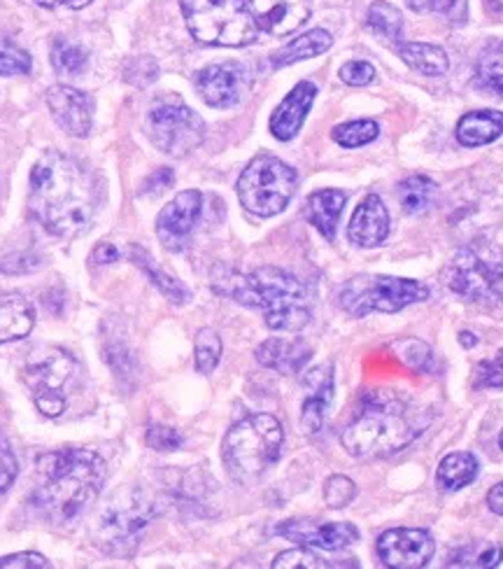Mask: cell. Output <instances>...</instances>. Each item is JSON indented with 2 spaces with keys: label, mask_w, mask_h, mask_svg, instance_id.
Returning <instances> with one entry per match:
<instances>
[{
  "label": "cell",
  "mask_w": 503,
  "mask_h": 569,
  "mask_svg": "<svg viewBox=\"0 0 503 569\" xmlns=\"http://www.w3.org/2000/svg\"><path fill=\"white\" fill-rule=\"evenodd\" d=\"M99 180L73 157L57 150L44 152L31 171L29 206L33 218L61 239L87 231L99 212Z\"/></svg>",
  "instance_id": "6da1fadb"
},
{
  "label": "cell",
  "mask_w": 503,
  "mask_h": 569,
  "mask_svg": "<svg viewBox=\"0 0 503 569\" xmlns=\"http://www.w3.org/2000/svg\"><path fill=\"white\" fill-rule=\"evenodd\" d=\"M108 462L89 448H61L44 453L36 465L31 502L57 523L78 518L101 495Z\"/></svg>",
  "instance_id": "7a4b0ae2"
},
{
  "label": "cell",
  "mask_w": 503,
  "mask_h": 569,
  "mask_svg": "<svg viewBox=\"0 0 503 569\" xmlns=\"http://www.w3.org/2000/svg\"><path fill=\"white\" fill-rule=\"evenodd\" d=\"M429 425V413L396 390H371L343 430V448L354 458H390L411 446Z\"/></svg>",
  "instance_id": "3957f363"
},
{
  "label": "cell",
  "mask_w": 503,
  "mask_h": 569,
  "mask_svg": "<svg viewBox=\"0 0 503 569\" xmlns=\"http://www.w3.org/2000/svg\"><path fill=\"white\" fill-rule=\"evenodd\" d=\"M214 290L233 301L256 308L273 331H301L310 322V299L305 284L275 267L250 273H231L214 280Z\"/></svg>",
  "instance_id": "277c9868"
},
{
  "label": "cell",
  "mask_w": 503,
  "mask_h": 569,
  "mask_svg": "<svg viewBox=\"0 0 503 569\" xmlns=\"http://www.w3.org/2000/svg\"><path fill=\"white\" fill-rule=\"evenodd\" d=\"M282 443L284 430L280 420L269 413H252L227 432L222 443L224 467L233 481L248 486L280 460Z\"/></svg>",
  "instance_id": "5b68a950"
},
{
  "label": "cell",
  "mask_w": 503,
  "mask_h": 569,
  "mask_svg": "<svg viewBox=\"0 0 503 569\" xmlns=\"http://www.w3.org/2000/svg\"><path fill=\"white\" fill-rule=\"evenodd\" d=\"M184 21L199 42L214 47H245L259 27L248 0H180Z\"/></svg>",
  "instance_id": "8992f818"
},
{
  "label": "cell",
  "mask_w": 503,
  "mask_h": 569,
  "mask_svg": "<svg viewBox=\"0 0 503 569\" xmlns=\"http://www.w3.org/2000/svg\"><path fill=\"white\" fill-rule=\"evenodd\" d=\"M445 282L469 301H503V248L487 241L464 246L447 262Z\"/></svg>",
  "instance_id": "52a82bcc"
},
{
  "label": "cell",
  "mask_w": 503,
  "mask_h": 569,
  "mask_svg": "<svg viewBox=\"0 0 503 569\" xmlns=\"http://www.w3.org/2000/svg\"><path fill=\"white\" fill-rule=\"evenodd\" d=\"M431 290L420 280L392 276H356L339 290V306L352 318L369 313H399L405 306L426 301Z\"/></svg>",
  "instance_id": "ba28073f"
},
{
  "label": "cell",
  "mask_w": 503,
  "mask_h": 569,
  "mask_svg": "<svg viewBox=\"0 0 503 569\" xmlns=\"http://www.w3.org/2000/svg\"><path fill=\"white\" fill-rule=\"evenodd\" d=\"M299 176L290 163L273 154L254 157L238 178V199L256 218H273L290 206Z\"/></svg>",
  "instance_id": "9c48e42d"
},
{
  "label": "cell",
  "mask_w": 503,
  "mask_h": 569,
  "mask_svg": "<svg viewBox=\"0 0 503 569\" xmlns=\"http://www.w3.org/2000/svg\"><path fill=\"white\" fill-rule=\"evenodd\" d=\"M159 513L157 500L142 488L119 490L99 518V543L110 556H131L138 547L140 532L145 530Z\"/></svg>",
  "instance_id": "30bf717a"
},
{
  "label": "cell",
  "mask_w": 503,
  "mask_h": 569,
  "mask_svg": "<svg viewBox=\"0 0 503 569\" xmlns=\"http://www.w3.org/2000/svg\"><path fill=\"white\" fill-rule=\"evenodd\" d=\"M76 373L78 362L63 348L40 346L31 350L27 365H23V381L31 388L33 401L42 416L59 418L66 411V388Z\"/></svg>",
  "instance_id": "8fae6325"
},
{
  "label": "cell",
  "mask_w": 503,
  "mask_h": 569,
  "mask_svg": "<svg viewBox=\"0 0 503 569\" xmlns=\"http://www.w3.org/2000/svg\"><path fill=\"white\" fill-rule=\"evenodd\" d=\"M145 131L157 150L171 157H187L205 138V124L201 117L180 101L157 103L148 112Z\"/></svg>",
  "instance_id": "7c38bea8"
},
{
  "label": "cell",
  "mask_w": 503,
  "mask_h": 569,
  "mask_svg": "<svg viewBox=\"0 0 503 569\" xmlns=\"http://www.w3.org/2000/svg\"><path fill=\"white\" fill-rule=\"evenodd\" d=\"M278 537L290 539L299 547L322 549V551H343L362 539L356 526L352 523H326V520L313 518H292L282 520L273 530Z\"/></svg>",
  "instance_id": "4fadbf2b"
},
{
  "label": "cell",
  "mask_w": 503,
  "mask_h": 569,
  "mask_svg": "<svg viewBox=\"0 0 503 569\" xmlns=\"http://www.w3.org/2000/svg\"><path fill=\"white\" fill-rule=\"evenodd\" d=\"M378 558L385 567L420 569L434 558L436 543L431 532L420 528H394L382 532L378 539Z\"/></svg>",
  "instance_id": "5bb4252c"
},
{
  "label": "cell",
  "mask_w": 503,
  "mask_h": 569,
  "mask_svg": "<svg viewBox=\"0 0 503 569\" xmlns=\"http://www.w3.org/2000/svg\"><path fill=\"white\" fill-rule=\"evenodd\" d=\"M203 210V197L197 189L180 192L171 203L163 206L157 218V236L171 252H180L187 248L191 231L197 229V222Z\"/></svg>",
  "instance_id": "9a60e30c"
},
{
  "label": "cell",
  "mask_w": 503,
  "mask_h": 569,
  "mask_svg": "<svg viewBox=\"0 0 503 569\" xmlns=\"http://www.w3.org/2000/svg\"><path fill=\"white\" fill-rule=\"evenodd\" d=\"M250 73L241 63H214L197 76V91L210 108H233L245 99Z\"/></svg>",
  "instance_id": "2e32d148"
},
{
  "label": "cell",
  "mask_w": 503,
  "mask_h": 569,
  "mask_svg": "<svg viewBox=\"0 0 503 569\" xmlns=\"http://www.w3.org/2000/svg\"><path fill=\"white\" fill-rule=\"evenodd\" d=\"M47 106H50L54 120L68 136H89L93 127V99L89 93L66 84H57L47 91Z\"/></svg>",
  "instance_id": "e0dca14e"
},
{
  "label": "cell",
  "mask_w": 503,
  "mask_h": 569,
  "mask_svg": "<svg viewBox=\"0 0 503 569\" xmlns=\"http://www.w3.org/2000/svg\"><path fill=\"white\" fill-rule=\"evenodd\" d=\"M248 6L261 31L282 38L303 27L313 10V0H248Z\"/></svg>",
  "instance_id": "ac0fdd59"
},
{
  "label": "cell",
  "mask_w": 503,
  "mask_h": 569,
  "mask_svg": "<svg viewBox=\"0 0 503 569\" xmlns=\"http://www.w3.org/2000/svg\"><path fill=\"white\" fill-rule=\"evenodd\" d=\"M305 386V399H303V409H301V430L305 435H318L329 407L333 401V390H335V381H333V365H322L313 371H308L303 378Z\"/></svg>",
  "instance_id": "d6986e66"
},
{
  "label": "cell",
  "mask_w": 503,
  "mask_h": 569,
  "mask_svg": "<svg viewBox=\"0 0 503 569\" xmlns=\"http://www.w3.org/2000/svg\"><path fill=\"white\" fill-rule=\"evenodd\" d=\"M350 241L359 248H378L390 236V212L380 197L371 194L356 206L348 227Z\"/></svg>",
  "instance_id": "ffe728a7"
},
{
  "label": "cell",
  "mask_w": 503,
  "mask_h": 569,
  "mask_svg": "<svg viewBox=\"0 0 503 569\" xmlns=\"http://www.w3.org/2000/svg\"><path fill=\"white\" fill-rule=\"evenodd\" d=\"M315 97L318 87L313 82H299L271 114V133L282 142L292 140L301 131L310 108L315 103Z\"/></svg>",
  "instance_id": "44dd1931"
},
{
  "label": "cell",
  "mask_w": 503,
  "mask_h": 569,
  "mask_svg": "<svg viewBox=\"0 0 503 569\" xmlns=\"http://www.w3.org/2000/svg\"><path fill=\"white\" fill-rule=\"evenodd\" d=\"M313 358V348L303 339H282L273 337L256 348V362L278 373H299Z\"/></svg>",
  "instance_id": "7402d4cb"
},
{
  "label": "cell",
  "mask_w": 503,
  "mask_h": 569,
  "mask_svg": "<svg viewBox=\"0 0 503 569\" xmlns=\"http://www.w3.org/2000/svg\"><path fill=\"white\" fill-rule=\"evenodd\" d=\"M345 201L348 197L345 192H341V189H320V192L310 194L305 199L303 216L324 236L326 241H333L335 227H339Z\"/></svg>",
  "instance_id": "603a6c76"
},
{
  "label": "cell",
  "mask_w": 503,
  "mask_h": 569,
  "mask_svg": "<svg viewBox=\"0 0 503 569\" xmlns=\"http://www.w3.org/2000/svg\"><path fill=\"white\" fill-rule=\"evenodd\" d=\"M36 327L33 306L21 295H0V343L27 339Z\"/></svg>",
  "instance_id": "cb8c5ba5"
},
{
  "label": "cell",
  "mask_w": 503,
  "mask_h": 569,
  "mask_svg": "<svg viewBox=\"0 0 503 569\" xmlns=\"http://www.w3.org/2000/svg\"><path fill=\"white\" fill-rule=\"evenodd\" d=\"M457 140L464 148L490 146L503 136V112L499 110H473L464 114L457 124Z\"/></svg>",
  "instance_id": "d4e9b609"
},
{
  "label": "cell",
  "mask_w": 503,
  "mask_h": 569,
  "mask_svg": "<svg viewBox=\"0 0 503 569\" xmlns=\"http://www.w3.org/2000/svg\"><path fill=\"white\" fill-rule=\"evenodd\" d=\"M399 57L409 63L418 73L426 78H441L450 70V59L443 47L426 44V42H399Z\"/></svg>",
  "instance_id": "484cf974"
},
{
  "label": "cell",
  "mask_w": 503,
  "mask_h": 569,
  "mask_svg": "<svg viewBox=\"0 0 503 569\" xmlns=\"http://www.w3.org/2000/svg\"><path fill=\"white\" fill-rule=\"evenodd\" d=\"M477 473H481V462L473 453H466V450H457V453H450L441 460L439 471H436V483L445 492H457L466 486H471Z\"/></svg>",
  "instance_id": "4316f807"
},
{
  "label": "cell",
  "mask_w": 503,
  "mask_h": 569,
  "mask_svg": "<svg viewBox=\"0 0 503 569\" xmlns=\"http://www.w3.org/2000/svg\"><path fill=\"white\" fill-rule=\"evenodd\" d=\"M475 89L503 99V40H490L475 61Z\"/></svg>",
  "instance_id": "83f0119b"
},
{
  "label": "cell",
  "mask_w": 503,
  "mask_h": 569,
  "mask_svg": "<svg viewBox=\"0 0 503 569\" xmlns=\"http://www.w3.org/2000/svg\"><path fill=\"white\" fill-rule=\"evenodd\" d=\"M331 44H333V38L329 31L324 29L308 31L301 38H294L290 44H284L278 54H273V68H284L303 59L320 57L329 50Z\"/></svg>",
  "instance_id": "f1b7e54d"
},
{
  "label": "cell",
  "mask_w": 503,
  "mask_h": 569,
  "mask_svg": "<svg viewBox=\"0 0 503 569\" xmlns=\"http://www.w3.org/2000/svg\"><path fill=\"white\" fill-rule=\"evenodd\" d=\"M131 257H133V262H135L142 271H145V276L157 284L159 292H161L168 301L178 303V306L191 301V292L184 288V284H182L180 280H175L173 276H168L165 271H161V269L154 264V259H152L145 250L133 248V250H131Z\"/></svg>",
  "instance_id": "f546056e"
},
{
  "label": "cell",
  "mask_w": 503,
  "mask_h": 569,
  "mask_svg": "<svg viewBox=\"0 0 503 569\" xmlns=\"http://www.w3.org/2000/svg\"><path fill=\"white\" fill-rule=\"evenodd\" d=\"M503 560V547L494 541H469L447 556V567H499Z\"/></svg>",
  "instance_id": "4dcf8cb0"
},
{
  "label": "cell",
  "mask_w": 503,
  "mask_h": 569,
  "mask_svg": "<svg viewBox=\"0 0 503 569\" xmlns=\"http://www.w3.org/2000/svg\"><path fill=\"white\" fill-rule=\"evenodd\" d=\"M436 182L426 176H413L399 184V203L409 216H422L436 201Z\"/></svg>",
  "instance_id": "1f68e13d"
},
{
  "label": "cell",
  "mask_w": 503,
  "mask_h": 569,
  "mask_svg": "<svg viewBox=\"0 0 503 569\" xmlns=\"http://www.w3.org/2000/svg\"><path fill=\"white\" fill-rule=\"evenodd\" d=\"M366 23L369 29H373L380 38L390 40L394 47L403 38V14L399 8L388 3V0H375V3L369 8Z\"/></svg>",
  "instance_id": "d6a6232c"
},
{
  "label": "cell",
  "mask_w": 503,
  "mask_h": 569,
  "mask_svg": "<svg viewBox=\"0 0 503 569\" xmlns=\"http://www.w3.org/2000/svg\"><path fill=\"white\" fill-rule=\"evenodd\" d=\"M87 52L78 42H70L66 38H57L52 44V63L57 73L61 76H80L87 68Z\"/></svg>",
  "instance_id": "836d02e7"
},
{
  "label": "cell",
  "mask_w": 503,
  "mask_h": 569,
  "mask_svg": "<svg viewBox=\"0 0 503 569\" xmlns=\"http://www.w3.org/2000/svg\"><path fill=\"white\" fill-rule=\"evenodd\" d=\"M380 136V127L373 120H356V122H345L333 129L331 138L339 142L341 148H364L369 142H373Z\"/></svg>",
  "instance_id": "e575fe53"
},
{
  "label": "cell",
  "mask_w": 503,
  "mask_h": 569,
  "mask_svg": "<svg viewBox=\"0 0 503 569\" xmlns=\"http://www.w3.org/2000/svg\"><path fill=\"white\" fill-rule=\"evenodd\" d=\"M194 352H197V369L201 373H212L218 369L220 360H222V339L214 329L203 327L197 335V343H194Z\"/></svg>",
  "instance_id": "d590c367"
},
{
  "label": "cell",
  "mask_w": 503,
  "mask_h": 569,
  "mask_svg": "<svg viewBox=\"0 0 503 569\" xmlns=\"http://www.w3.org/2000/svg\"><path fill=\"white\" fill-rule=\"evenodd\" d=\"M31 70V57L14 44L8 36L0 33V76H27Z\"/></svg>",
  "instance_id": "8d00e7d4"
},
{
  "label": "cell",
  "mask_w": 503,
  "mask_h": 569,
  "mask_svg": "<svg viewBox=\"0 0 503 569\" xmlns=\"http://www.w3.org/2000/svg\"><path fill=\"white\" fill-rule=\"evenodd\" d=\"M418 12H434L452 23H464L469 19L466 0H405Z\"/></svg>",
  "instance_id": "74e56055"
},
{
  "label": "cell",
  "mask_w": 503,
  "mask_h": 569,
  "mask_svg": "<svg viewBox=\"0 0 503 569\" xmlns=\"http://www.w3.org/2000/svg\"><path fill=\"white\" fill-rule=\"evenodd\" d=\"M294 567H303V569H326V567H339L335 562H329L326 558H322L320 553L308 549H292L284 551L273 560V569H294Z\"/></svg>",
  "instance_id": "f35d334b"
},
{
  "label": "cell",
  "mask_w": 503,
  "mask_h": 569,
  "mask_svg": "<svg viewBox=\"0 0 503 569\" xmlns=\"http://www.w3.org/2000/svg\"><path fill=\"white\" fill-rule=\"evenodd\" d=\"M356 497V486L352 479L343 477V473H335V477H329L324 483V502L331 509H345L352 505Z\"/></svg>",
  "instance_id": "ab89813d"
},
{
  "label": "cell",
  "mask_w": 503,
  "mask_h": 569,
  "mask_svg": "<svg viewBox=\"0 0 503 569\" xmlns=\"http://www.w3.org/2000/svg\"><path fill=\"white\" fill-rule=\"evenodd\" d=\"M475 388L477 390H499L503 388V348L490 360H483L475 367Z\"/></svg>",
  "instance_id": "60d3db41"
},
{
  "label": "cell",
  "mask_w": 503,
  "mask_h": 569,
  "mask_svg": "<svg viewBox=\"0 0 503 569\" xmlns=\"http://www.w3.org/2000/svg\"><path fill=\"white\" fill-rule=\"evenodd\" d=\"M394 350L399 352V360H403L405 365L418 369V371H424L426 365L431 362V358H434L431 348L418 339H401L394 343Z\"/></svg>",
  "instance_id": "b9f144b4"
},
{
  "label": "cell",
  "mask_w": 503,
  "mask_h": 569,
  "mask_svg": "<svg viewBox=\"0 0 503 569\" xmlns=\"http://www.w3.org/2000/svg\"><path fill=\"white\" fill-rule=\"evenodd\" d=\"M148 443L150 448L159 450V453H173V450L182 448L184 439L178 430L173 427H165V425H150L148 430Z\"/></svg>",
  "instance_id": "7bdbcfd3"
},
{
  "label": "cell",
  "mask_w": 503,
  "mask_h": 569,
  "mask_svg": "<svg viewBox=\"0 0 503 569\" xmlns=\"http://www.w3.org/2000/svg\"><path fill=\"white\" fill-rule=\"evenodd\" d=\"M19 473V462L10 441L0 435V492H6L12 488Z\"/></svg>",
  "instance_id": "ee69618b"
},
{
  "label": "cell",
  "mask_w": 503,
  "mask_h": 569,
  "mask_svg": "<svg viewBox=\"0 0 503 569\" xmlns=\"http://www.w3.org/2000/svg\"><path fill=\"white\" fill-rule=\"evenodd\" d=\"M339 76L350 87H366L375 80V68L369 61H348Z\"/></svg>",
  "instance_id": "f6af8a7d"
},
{
  "label": "cell",
  "mask_w": 503,
  "mask_h": 569,
  "mask_svg": "<svg viewBox=\"0 0 503 569\" xmlns=\"http://www.w3.org/2000/svg\"><path fill=\"white\" fill-rule=\"evenodd\" d=\"M157 76H159V68H157L154 59H150V57H140V59L131 61L127 68V80L138 87H145V84L154 82Z\"/></svg>",
  "instance_id": "bcb514c9"
},
{
  "label": "cell",
  "mask_w": 503,
  "mask_h": 569,
  "mask_svg": "<svg viewBox=\"0 0 503 569\" xmlns=\"http://www.w3.org/2000/svg\"><path fill=\"white\" fill-rule=\"evenodd\" d=\"M40 267H42V262L36 254H12L0 262V271L3 273H31Z\"/></svg>",
  "instance_id": "7dc6e473"
},
{
  "label": "cell",
  "mask_w": 503,
  "mask_h": 569,
  "mask_svg": "<svg viewBox=\"0 0 503 569\" xmlns=\"http://www.w3.org/2000/svg\"><path fill=\"white\" fill-rule=\"evenodd\" d=\"M8 567L47 569V567H52V562L40 553H14V556H8V558H0V569H8Z\"/></svg>",
  "instance_id": "c3c4849f"
},
{
  "label": "cell",
  "mask_w": 503,
  "mask_h": 569,
  "mask_svg": "<svg viewBox=\"0 0 503 569\" xmlns=\"http://www.w3.org/2000/svg\"><path fill=\"white\" fill-rule=\"evenodd\" d=\"M173 180H175V176H173L171 169H159L157 173H152L148 178L145 189H142V192H145V194H159V192H163V189L171 187Z\"/></svg>",
  "instance_id": "681fc988"
},
{
  "label": "cell",
  "mask_w": 503,
  "mask_h": 569,
  "mask_svg": "<svg viewBox=\"0 0 503 569\" xmlns=\"http://www.w3.org/2000/svg\"><path fill=\"white\" fill-rule=\"evenodd\" d=\"M119 259V250L112 243H101L93 250V262L95 264H112Z\"/></svg>",
  "instance_id": "f907efd6"
},
{
  "label": "cell",
  "mask_w": 503,
  "mask_h": 569,
  "mask_svg": "<svg viewBox=\"0 0 503 569\" xmlns=\"http://www.w3.org/2000/svg\"><path fill=\"white\" fill-rule=\"evenodd\" d=\"M38 6H42V8H59V6H66V8H70V10H82V8H87L91 0H36Z\"/></svg>",
  "instance_id": "816d5d0a"
},
{
  "label": "cell",
  "mask_w": 503,
  "mask_h": 569,
  "mask_svg": "<svg viewBox=\"0 0 503 569\" xmlns=\"http://www.w3.org/2000/svg\"><path fill=\"white\" fill-rule=\"evenodd\" d=\"M487 507H490V511H494L496 516H503V483L494 486V488L487 492Z\"/></svg>",
  "instance_id": "f5cc1de1"
},
{
  "label": "cell",
  "mask_w": 503,
  "mask_h": 569,
  "mask_svg": "<svg viewBox=\"0 0 503 569\" xmlns=\"http://www.w3.org/2000/svg\"><path fill=\"white\" fill-rule=\"evenodd\" d=\"M485 10H487L494 19L503 21V0H485Z\"/></svg>",
  "instance_id": "db71d44e"
},
{
  "label": "cell",
  "mask_w": 503,
  "mask_h": 569,
  "mask_svg": "<svg viewBox=\"0 0 503 569\" xmlns=\"http://www.w3.org/2000/svg\"><path fill=\"white\" fill-rule=\"evenodd\" d=\"M460 343H462L464 348H473V346L477 343V339H475V335H471V331H462V335H460Z\"/></svg>",
  "instance_id": "11a10c76"
},
{
  "label": "cell",
  "mask_w": 503,
  "mask_h": 569,
  "mask_svg": "<svg viewBox=\"0 0 503 569\" xmlns=\"http://www.w3.org/2000/svg\"><path fill=\"white\" fill-rule=\"evenodd\" d=\"M499 446H501V450H503V430H501V435H499Z\"/></svg>",
  "instance_id": "9f6ffc18"
}]
</instances>
